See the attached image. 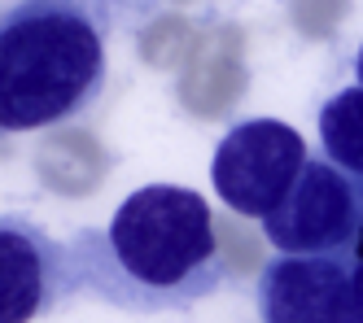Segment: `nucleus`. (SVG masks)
Listing matches in <instances>:
<instances>
[{"mask_svg": "<svg viewBox=\"0 0 363 323\" xmlns=\"http://www.w3.org/2000/svg\"><path fill=\"white\" fill-rule=\"evenodd\" d=\"M354 258H289L276 254L258 271L263 323H346V280Z\"/></svg>", "mask_w": 363, "mask_h": 323, "instance_id": "obj_6", "label": "nucleus"}, {"mask_svg": "<svg viewBox=\"0 0 363 323\" xmlns=\"http://www.w3.org/2000/svg\"><path fill=\"white\" fill-rule=\"evenodd\" d=\"M359 193H363V179H359Z\"/></svg>", "mask_w": 363, "mask_h": 323, "instance_id": "obj_10", "label": "nucleus"}, {"mask_svg": "<svg viewBox=\"0 0 363 323\" xmlns=\"http://www.w3.org/2000/svg\"><path fill=\"white\" fill-rule=\"evenodd\" d=\"M106 88V40L84 0H18L0 13V136L79 118Z\"/></svg>", "mask_w": 363, "mask_h": 323, "instance_id": "obj_2", "label": "nucleus"}, {"mask_svg": "<svg viewBox=\"0 0 363 323\" xmlns=\"http://www.w3.org/2000/svg\"><path fill=\"white\" fill-rule=\"evenodd\" d=\"M354 79L363 84V44H359V57H354Z\"/></svg>", "mask_w": 363, "mask_h": 323, "instance_id": "obj_9", "label": "nucleus"}, {"mask_svg": "<svg viewBox=\"0 0 363 323\" xmlns=\"http://www.w3.org/2000/svg\"><path fill=\"white\" fill-rule=\"evenodd\" d=\"M320 149L350 179H363V84L342 88L320 110Z\"/></svg>", "mask_w": 363, "mask_h": 323, "instance_id": "obj_7", "label": "nucleus"}, {"mask_svg": "<svg viewBox=\"0 0 363 323\" xmlns=\"http://www.w3.org/2000/svg\"><path fill=\"white\" fill-rule=\"evenodd\" d=\"M79 293L70 245L27 219L0 214V323H35Z\"/></svg>", "mask_w": 363, "mask_h": 323, "instance_id": "obj_5", "label": "nucleus"}, {"mask_svg": "<svg viewBox=\"0 0 363 323\" xmlns=\"http://www.w3.org/2000/svg\"><path fill=\"white\" fill-rule=\"evenodd\" d=\"M263 236L289 258H354L363 245V193L328 157H306L284 205L263 219Z\"/></svg>", "mask_w": 363, "mask_h": 323, "instance_id": "obj_3", "label": "nucleus"}, {"mask_svg": "<svg viewBox=\"0 0 363 323\" xmlns=\"http://www.w3.org/2000/svg\"><path fill=\"white\" fill-rule=\"evenodd\" d=\"M306 166V140L280 118H241L211 157L219 201L245 219H272Z\"/></svg>", "mask_w": 363, "mask_h": 323, "instance_id": "obj_4", "label": "nucleus"}, {"mask_svg": "<svg viewBox=\"0 0 363 323\" xmlns=\"http://www.w3.org/2000/svg\"><path fill=\"white\" fill-rule=\"evenodd\" d=\"M66 245L79 293L127 314L189 310L228 280L211 205L179 183L136 188L106 227H84Z\"/></svg>", "mask_w": 363, "mask_h": 323, "instance_id": "obj_1", "label": "nucleus"}, {"mask_svg": "<svg viewBox=\"0 0 363 323\" xmlns=\"http://www.w3.org/2000/svg\"><path fill=\"white\" fill-rule=\"evenodd\" d=\"M363 249V245H359ZM346 323H363V254L350 262V280H346Z\"/></svg>", "mask_w": 363, "mask_h": 323, "instance_id": "obj_8", "label": "nucleus"}]
</instances>
